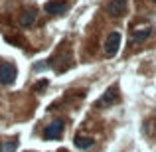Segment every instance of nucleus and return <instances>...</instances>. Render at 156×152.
I'll use <instances>...</instances> for the list:
<instances>
[{"instance_id": "f257e3e1", "label": "nucleus", "mask_w": 156, "mask_h": 152, "mask_svg": "<svg viewBox=\"0 0 156 152\" xmlns=\"http://www.w3.org/2000/svg\"><path fill=\"white\" fill-rule=\"evenodd\" d=\"M63 133V118H53L50 125L44 129V138L46 140H57Z\"/></svg>"}, {"instance_id": "f03ea898", "label": "nucleus", "mask_w": 156, "mask_h": 152, "mask_svg": "<svg viewBox=\"0 0 156 152\" xmlns=\"http://www.w3.org/2000/svg\"><path fill=\"white\" fill-rule=\"evenodd\" d=\"M16 75H18V71L12 63H8V61L0 63V83L2 85H12L16 81Z\"/></svg>"}, {"instance_id": "7ed1b4c3", "label": "nucleus", "mask_w": 156, "mask_h": 152, "mask_svg": "<svg viewBox=\"0 0 156 152\" xmlns=\"http://www.w3.org/2000/svg\"><path fill=\"white\" fill-rule=\"evenodd\" d=\"M117 101H119V87H117V85H113V87H109L103 95L99 97L97 107H99V109H103V107H111V105H115Z\"/></svg>"}, {"instance_id": "20e7f679", "label": "nucleus", "mask_w": 156, "mask_h": 152, "mask_svg": "<svg viewBox=\"0 0 156 152\" xmlns=\"http://www.w3.org/2000/svg\"><path fill=\"white\" fill-rule=\"evenodd\" d=\"M69 8V0H50V2L44 4V10L51 16H59L63 12H67Z\"/></svg>"}, {"instance_id": "39448f33", "label": "nucleus", "mask_w": 156, "mask_h": 152, "mask_svg": "<svg viewBox=\"0 0 156 152\" xmlns=\"http://www.w3.org/2000/svg\"><path fill=\"white\" fill-rule=\"evenodd\" d=\"M119 48H121V34H119V32H113V34H109L107 40H105V55L113 57L115 53L119 51Z\"/></svg>"}, {"instance_id": "423d86ee", "label": "nucleus", "mask_w": 156, "mask_h": 152, "mask_svg": "<svg viewBox=\"0 0 156 152\" xmlns=\"http://www.w3.org/2000/svg\"><path fill=\"white\" fill-rule=\"evenodd\" d=\"M126 4H129V0H111L109 6H107V12H109L113 18H121L126 12Z\"/></svg>"}, {"instance_id": "0eeeda50", "label": "nucleus", "mask_w": 156, "mask_h": 152, "mask_svg": "<svg viewBox=\"0 0 156 152\" xmlns=\"http://www.w3.org/2000/svg\"><path fill=\"white\" fill-rule=\"evenodd\" d=\"M36 16H38V12H36L34 6L26 8V10L20 14V26H24V28L32 26V24H34V20H36Z\"/></svg>"}, {"instance_id": "6e6552de", "label": "nucleus", "mask_w": 156, "mask_h": 152, "mask_svg": "<svg viewBox=\"0 0 156 152\" xmlns=\"http://www.w3.org/2000/svg\"><path fill=\"white\" fill-rule=\"evenodd\" d=\"M93 138L91 136H81V134H77L75 138H73V144H75V148H79V150H87V148H91L93 146Z\"/></svg>"}, {"instance_id": "1a4fd4ad", "label": "nucleus", "mask_w": 156, "mask_h": 152, "mask_svg": "<svg viewBox=\"0 0 156 152\" xmlns=\"http://www.w3.org/2000/svg\"><path fill=\"white\" fill-rule=\"evenodd\" d=\"M152 34V28H144V30H136V32H133V38H130V44H140V42H144L148 36Z\"/></svg>"}, {"instance_id": "9d476101", "label": "nucleus", "mask_w": 156, "mask_h": 152, "mask_svg": "<svg viewBox=\"0 0 156 152\" xmlns=\"http://www.w3.org/2000/svg\"><path fill=\"white\" fill-rule=\"evenodd\" d=\"M16 148H18V140L0 142V152H16Z\"/></svg>"}, {"instance_id": "9b49d317", "label": "nucleus", "mask_w": 156, "mask_h": 152, "mask_svg": "<svg viewBox=\"0 0 156 152\" xmlns=\"http://www.w3.org/2000/svg\"><path fill=\"white\" fill-rule=\"evenodd\" d=\"M46 85H48V81H46V79L38 81V83H36V91H44V89H46Z\"/></svg>"}, {"instance_id": "f8f14e48", "label": "nucleus", "mask_w": 156, "mask_h": 152, "mask_svg": "<svg viewBox=\"0 0 156 152\" xmlns=\"http://www.w3.org/2000/svg\"><path fill=\"white\" fill-rule=\"evenodd\" d=\"M154 2H156V0H154Z\"/></svg>"}]
</instances>
